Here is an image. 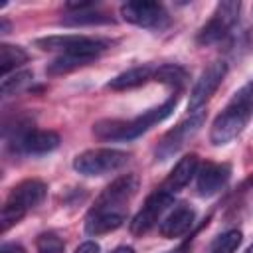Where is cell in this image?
I'll use <instances>...</instances> for the list:
<instances>
[{
  "label": "cell",
  "instance_id": "cell-2",
  "mask_svg": "<svg viewBox=\"0 0 253 253\" xmlns=\"http://www.w3.org/2000/svg\"><path fill=\"white\" fill-rule=\"evenodd\" d=\"M45 194H47V186L36 178L24 180L18 186H14L6 204L2 206V217H0L2 233H6L12 225H16L28 213V210L40 206L43 202Z\"/></svg>",
  "mask_w": 253,
  "mask_h": 253
},
{
  "label": "cell",
  "instance_id": "cell-9",
  "mask_svg": "<svg viewBox=\"0 0 253 253\" xmlns=\"http://www.w3.org/2000/svg\"><path fill=\"white\" fill-rule=\"evenodd\" d=\"M172 202H174V194H170V192L158 188L154 194H150V196L146 198L142 210L132 217V221H130V231H132L134 235H142V233H146L148 229H152V227L156 225L158 217L166 211V208H168Z\"/></svg>",
  "mask_w": 253,
  "mask_h": 253
},
{
  "label": "cell",
  "instance_id": "cell-5",
  "mask_svg": "<svg viewBox=\"0 0 253 253\" xmlns=\"http://www.w3.org/2000/svg\"><path fill=\"white\" fill-rule=\"evenodd\" d=\"M239 10H241V2H235V0L219 2L213 10L211 18L208 20V24L198 32L196 42L200 45H211V43H217L219 40H223L227 36V32L233 28V24L237 22Z\"/></svg>",
  "mask_w": 253,
  "mask_h": 253
},
{
  "label": "cell",
  "instance_id": "cell-10",
  "mask_svg": "<svg viewBox=\"0 0 253 253\" xmlns=\"http://www.w3.org/2000/svg\"><path fill=\"white\" fill-rule=\"evenodd\" d=\"M121 16L125 22L140 28H156L166 20L164 6L150 0H130L121 6Z\"/></svg>",
  "mask_w": 253,
  "mask_h": 253
},
{
  "label": "cell",
  "instance_id": "cell-27",
  "mask_svg": "<svg viewBox=\"0 0 253 253\" xmlns=\"http://www.w3.org/2000/svg\"><path fill=\"white\" fill-rule=\"evenodd\" d=\"M0 253H26V251L20 245H16V243H4L0 247Z\"/></svg>",
  "mask_w": 253,
  "mask_h": 253
},
{
  "label": "cell",
  "instance_id": "cell-12",
  "mask_svg": "<svg viewBox=\"0 0 253 253\" xmlns=\"http://www.w3.org/2000/svg\"><path fill=\"white\" fill-rule=\"evenodd\" d=\"M196 188L200 196H213L217 194L229 180L231 176V168L229 164H215V162H208L200 168V172L196 174Z\"/></svg>",
  "mask_w": 253,
  "mask_h": 253
},
{
  "label": "cell",
  "instance_id": "cell-20",
  "mask_svg": "<svg viewBox=\"0 0 253 253\" xmlns=\"http://www.w3.org/2000/svg\"><path fill=\"white\" fill-rule=\"evenodd\" d=\"M154 81L164 83V85H170L174 89H180L188 81V73H186L184 67H180L176 63H166V65H160L154 71Z\"/></svg>",
  "mask_w": 253,
  "mask_h": 253
},
{
  "label": "cell",
  "instance_id": "cell-8",
  "mask_svg": "<svg viewBox=\"0 0 253 253\" xmlns=\"http://www.w3.org/2000/svg\"><path fill=\"white\" fill-rule=\"evenodd\" d=\"M204 119H206L204 113H196L190 119H186L180 125H176L172 130H168L162 136V140L158 142V146H156V158L158 160H168L170 156H174L200 130V126L204 125Z\"/></svg>",
  "mask_w": 253,
  "mask_h": 253
},
{
  "label": "cell",
  "instance_id": "cell-23",
  "mask_svg": "<svg viewBox=\"0 0 253 253\" xmlns=\"http://www.w3.org/2000/svg\"><path fill=\"white\" fill-rule=\"evenodd\" d=\"M32 79V73L30 71H14L10 75H4L2 77V83H0V91L4 97H10V95H16V91H20L28 81Z\"/></svg>",
  "mask_w": 253,
  "mask_h": 253
},
{
  "label": "cell",
  "instance_id": "cell-25",
  "mask_svg": "<svg viewBox=\"0 0 253 253\" xmlns=\"http://www.w3.org/2000/svg\"><path fill=\"white\" fill-rule=\"evenodd\" d=\"M229 103H235V105H249V107H253V79L247 81L241 89H237L235 95H233V99H231Z\"/></svg>",
  "mask_w": 253,
  "mask_h": 253
},
{
  "label": "cell",
  "instance_id": "cell-30",
  "mask_svg": "<svg viewBox=\"0 0 253 253\" xmlns=\"http://www.w3.org/2000/svg\"><path fill=\"white\" fill-rule=\"evenodd\" d=\"M247 253H253V245H251V247H249V249H247Z\"/></svg>",
  "mask_w": 253,
  "mask_h": 253
},
{
  "label": "cell",
  "instance_id": "cell-22",
  "mask_svg": "<svg viewBox=\"0 0 253 253\" xmlns=\"http://www.w3.org/2000/svg\"><path fill=\"white\" fill-rule=\"evenodd\" d=\"M239 245H241V231L229 229V231H225L213 239L210 253H235Z\"/></svg>",
  "mask_w": 253,
  "mask_h": 253
},
{
  "label": "cell",
  "instance_id": "cell-1",
  "mask_svg": "<svg viewBox=\"0 0 253 253\" xmlns=\"http://www.w3.org/2000/svg\"><path fill=\"white\" fill-rule=\"evenodd\" d=\"M178 103V95L170 97L168 101H164L160 107L148 109L142 115L123 121V119H103L97 121L93 125V132L97 138L101 140H132L136 136H140L142 132H146L148 128H152L154 125L162 123L164 119H168Z\"/></svg>",
  "mask_w": 253,
  "mask_h": 253
},
{
  "label": "cell",
  "instance_id": "cell-18",
  "mask_svg": "<svg viewBox=\"0 0 253 253\" xmlns=\"http://www.w3.org/2000/svg\"><path fill=\"white\" fill-rule=\"evenodd\" d=\"M91 61H95V57L79 55V53H61L59 57H55L47 65V73L49 75H63V73H69L73 69H79V67L91 63Z\"/></svg>",
  "mask_w": 253,
  "mask_h": 253
},
{
  "label": "cell",
  "instance_id": "cell-14",
  "mask_svg": "<svg viewBox=\"0 0 253 253\" xmlns=\"http://www.w3.org/2000/svg\"><path fill=\"white\" fill-rule=\"evenodd\" d=\"M18 148L26 154H47L59 146V134L53 130H42V128H30L22 136L16 138Z\"/></svg>",
  "mask_w": 253,
  "mask_h": 253
},
{
  "label": "cell",
  "instance_id": "cell-26",
  "mask_svg": "<svg viewBox=\"0 0 253 253\" xmlns=\"http://www.w3.org/2000/svg\"><path fill=\"white\" fill-rule=\"evenodd\" d=\"M99 251H101V247L95 241H85L75 249V253H99Z\"/></svg>",
  "mask_w": 253,
  "mask_h": 253
},
{
  "label": "cell",
  "instance_id": "cell-3",
  "mask_svg": "<svg viewBox=\"0 0 253 253\" xmlns=\"http://www.w3.org/2000/svg\"><path fill=\"white\" fill-rule=\"evenodd\" d=\"M128 162V152L119 148H91L75 156L73 168L83 176H105L121 170Z\"/></svg>",
  "mask_w": 253,
  "mask_h": 253
},
{
  "label": "cell",
  "instance_id": "cell-17",
  "mask_svg": "<svg viewBox=\"0 0 253 253\" xmlns=\"http://www.w3.org/2000/svg\"><path fill=\"white\" fill-rule=\"evenodd\" d=\"M154 67L150 65H138V67H130L123 73H119L117 77H113L107 87L113 89V91H126V89H134V87H140L144 85L146 81L154 79Z\"/></svg>",
  "mask_w": 253,
  "mask_h": 253
},
{
  "label": "cell",
  "instance_id": "cell-11",
  "mask_svg": "<svg viewBox=\"0 0 253 253\" xmlns=\"http://www.w3.org/2000/svg\"><path fill=\"white\" fill-rule=\"evenodd\" d=\"M136 190H138V176L136 174H125L105 188V192L97 198L95 208L125 210V204L136 194Z\"/></svg>",
  "mask_w": 253,
  "mask_h": 253
},
{
  "label": "cell",
  "instance_id": "cell-28",
  "mask_svg": "<svg viewBox=\"0 0 253 253\" xmlns=\"http://www.w3.org/2000/svg\"><path fill=\"white\" fill-rule=\"evenodd\" d=\"M111 253H134V249L130 245H119L117 249H113Z\"/></svg>",
  "mask_w": 253,
  "mask_h": 253
},
{
  "label": "cell",
  "instance_id": "cell-29",
  "mask_svg": "<svg viewBox=\"0 0 253 253\" xmlns=\"http://www.w3.org/2000/svg\"><path fill=\"white\" fill-rule=\"evenodd\" d=\"M0 32H2V34H8V22H6V20H2V28H0Z\"/></svg>",
  "mask_w": 253,
  "mask_h": 253
},
{
  "label": "cell",
  "instance_id": "cell-6",
  "mask_svg": "<svg viewBox=\"0 0 253 253\" xmlns=\"http://www.w3.org/2000/svg\"><path fill=\"white\" fill-rule=\"evenodd\" d=\"M36 45L43 51H61V53H79L89 57H99V53L107 47L105 42L93 40L79 34H65V36H45L38 38Z\"/></svg>",
  "mask_w": 253,
  "mask_h": 253
},
{
  "label": "cell",
  "instance_id": "cell-13",
  "mask_svg": "<svg viewBox=\"0 0 253 253\" xmlns=\"http://www.w3.org/2000/svg\"><path fill=\"white\" fill-rule=\"evenodd\" d=\"M125 210H111V208H91L85 219V231L89 235H103L119 229L125 223Z\"/></svg>",
  "mask_w": 253,
  "mask_h": 253
},
{
  "label": "cell",
  "instance_id": "cell-7",
  "mask_svg": "<svg viewBox=\"0 0 253 253\" xmlns=\"http://www.w3.org/2000/svg\"><path fill=\"white\" fill-rule=\"evenodd\" d=\"M227 73V65L225 61L217 59V61H211L198 77V81L194 83L192 91H190V99H188V111L190 113H196L198 109H202L210 99L211 95L217 91V87L221 85L223 77Z\"/></svg>",
  "mask_w": 253,
  "mask_h": 253
},
{
  "label": "cell",
  "instance_id": "cell-15",
  "mask_svg": "<svg viewBox=\"0 0 253 253\" xmlns=\"http://www.w3.org/2000/svg\"><path fill=\"white\" fill-rule=\"evenodd\" d=\"M194 219H196V211L190 208V206H178L174 208L166 219L160 223V235L166 237V239H174V237H180L184 233L190 231V227L194 225Z\"/></svg>",
  "mask_w": 253,
  "mask_h": 253
},
{
  "label": "cell",
  "instance_id": "cell-19",
  "mask_svg": "<svg viewBox=\"0 0 253 253\" xmlns=\"http://www.w3.org/2000/svg\"><path fill=\"white\" fill-rule=\"evenodd\" d=\"M26 61H28V53L20 45L0 43V71H2V77L10 75V71H16V67H20Z\"/></svg>",
  "mask_w": 253,
  "mask_h": 253
},
{
  "label": "cell",
  "instance_id": "cell-24",
  "mask_svg": "<svg viewBox=\"0 0 253 253\" xmlns=\"http://www.w3.org/2000/svg\"><path fill=\"white\" fill-rule=\"evenodd\" d=\"M36 247H38L40 253H63L65 243L61 241L59 235L47 231V233H42V235L36 239Z\"/></svg>",
  "mask_w": 253,
  "mask_h": 253
},
{
  "label": "cell",
  "instance_id": "cell-4",
  "mask_svg": "<svg viewBox=\"0 0 253 253\" xmlns=\"http://www.w3.org/2000/svg\"><path fill=\"white\" fill-rule=\"evenodd\" d=\"M251 109L249 105H235L229 103L211 123L210 128V140L215 146L227 144L229 140H233L249 123L251 119Z\"/></svg>",
  "mask_w": 253,
  "mask_h": 253
},
{
  "label": "cell",
  "instance_id": "cell-21",
  "mask_svg": "<svg viewBox=\"0 0 253 253\" xmlns=\"http://www.w3.org/2000/svg\"><path fill=\"white\" fill-rule=\"evenodd\" d=\"M61 24L65 26H95V24H113V18L103 14V12H91V10H83V12H73L71 16H65L61 20Z\"/></svg>",
  "mask_w": 253,
  "mask_h": 253
},
{
  "label": "cell",
  "instance_id": "cell-16",
  "mask_svg": "<svg viewBox=\"0 0 253 253\" xmlns=\"http://www.w3.org/2000/svg\"><path fill=\"white\" fill-rule=\"evenodd\" d=\"M196 174H198V156H196V154H186V156H182V158L174 164V168L170 170L168 178L164 180V184H162L160 188L166 190V192H170V194H176V192H180Z\"/></svg>",
  "mask_w": 253,
  "mask_h": 253
}]
</instances>
